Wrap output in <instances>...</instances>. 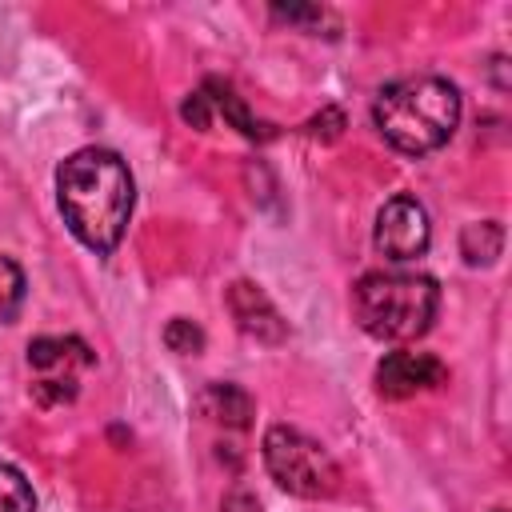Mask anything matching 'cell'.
<instances>
[{
    "instance_id": "10",
    "label": "cell",
    "mask_w": 512,
    "mask_h": 512,
    "mask_svg": "<svg viewBox=\"0 0 512 512\" xmlns=\"http://www.w3.org/2000/svg\"><path fill=\"white\" fill-rule=\"evenodd\" d=\"M204 96H208V108H216L232 128H240V136H248V140H268V132H264V124H256L252 120V112L244 108V100L228 88V84H220V80H208L204 88H200Z\"/></svg>"
},
{
    "instance_id": "8",
    "label": "cell",
    "mask_w": 512,
    "mask_h": 512,
    "mask_svg": "<svg viewBox=\"0 0 512 512\" xmlns=\"http://www.w3.org/2000/svg\"><path fill=\"white\" fill-rule=\"evenodd\" d=\"M228 308H232L240 332L264 340V344H280V340L288 336V328H284L280 312L272 308V300H268L256 284H248V280H236V284L228 288Z\"/></svg>"
},
{
    "instance_id": "9",
    "label": "cell",
    "mask_w": 512,
    "mask_h": 512,
    "mask_svg": "<svg viewBox=\"0 0 512 512\" xmlns=\"http://www.w3.org/2000/svg\"><path fill=\"white\" fill-rule=\"evenodd\" d=\"M196 408L204 420H216L224 428H248V420H252V396L236 384H208L196 396Z\"/></svg>"
},
{
    "instance_id": "1",
    "label": "cell",
    "mask_w": 512,
    "mask_h": 512,
    "mask_svg": "<svg viewBox=\"0 0 512 512\" xmlns=\"http://www.w3.org/2000/svg\"><path fill=\"white\" fill-rule=\"evenodd\" d=\"M56 200L68 232L96 256H108L124 240L136 204L132 172L108 148H80L56 168Z\"/></svg>"
},
{
    "instance_id": "5",
    "label": "cell",
    "mask_w": 512,
    "mask_h": 512,
    "mask_svg": "<svg viewBox=\"0 0 512 512\" xmlns=\"http://www.w3.org/2000/svg\"><path fill=\"white\" fill-rule=\"evenodd\" d=\"M92 348L80 336H40L28 344V372H32V396L52 408L68 404L80 392V372L92 368Z\"/></svg>"
},
{
    "instance_id": "11",
    "label": "cell",
    "mask_w": 512,
    "mask_h": 512,
    "mask_svg": "<svg viewBox=\"0 0 512 512\" xmlns=\"http://www.w3.org/2000/svg\"><path fill=\"white\" fill-rule=\"evenodd\" d=\"M504 248V228L496 220H480V224H468L464 236H460V252L468 264H492Z\"/></svg>"
},
{
    "instance_id": "2",
    "label": "cell",
    "mask_w": 512,
    "mask_h": 512,
    "mask_svg": "<svg viewBox=\"0 0 512 512\" xmlns=\"http://www.w3.org/2000/svg\"><path fill=\"white\" fill-rule=\"evenodd\" d=\"M372 120L392 148L424 156L448 144V136L456 132L460 92L440 76H404L376 92Z\"/></svg>"
},
{
    "instance_id": "6",
    "label": "cell",
    "mask_w": 512,
    "mask_h": 512,
    "mask_svg": "<svg viewBox=\"0 0 512 512\" xmlns=\"http://www.w3.org/2000/svg\"><path fill=\"white\" fill-rule=\"evenodd\" d=\"M428 240H432V224L416 196H392L380 208L372 244L384 260H416L428 252Z\"/></svg>"
},
{
    "instance_id": "4",
    "label": "cell",
    "mask_w": 512,
    "mask_h": 512,
    "mask_svg": "<svg viewBox=\"0 0 512 512\" xmlns=\"http://www.w3.org/2000/svg\"><path fill=\"white\" fill-rule=\"evenodd\" d=\"M260 452H264L268 476L292 496L324 500V496H332L340 488V468L328 456V448H320L312 436H304V432H296L288 424L268 428Z\"/></svg>"
},
{
    "instance_id": "13",
    "label": "cell",
    "mask_w": 512,
    "mask_h": 512,
    "mask_svg": "<svg viewBox=\"0 0 512 512\" xmlns=\"http://www.w3.org/2000/svg\"><path fill=\"white\" fill-rule=\"evenodd\" d=\"M20 304H24V272L16 260L0 256V324L16 320Z\"/></svg>"
},
{
    "instance_id": "14",
    "label": "cell",
    "mask_w": 512,
    "mask_h": 512,
    "mask_svg": "<svg viewBox=\"0 0 512 512\" xmlns=\"http://www.w3.org/2000/svg\"><path fill=\"white\" fill-rule=\"evenodd\" d=\"M164 344H168L172 352H180V356H196V352L204 348V332H200L192 320L176 316V320L164 328Z\"/></svg>"
},
{
    "instance_id": "3",
    "label": "cell",
    "mask_w": 512,
    "mask_h": 512,
    "mask_svg": "<svg viewBox=\"0 0 512 512\" xmlns=\"http://www.w3.org/2000/svg\"><path fill=\"white\" fill-rule=\"evenodd\" d=\"M440 288L424 272H364L352 288V312L376 340H416L432 328Z\"/></svg>"
},
{
    "instance_id": "16",
    "label": "cell",
    "mask_w": 512,
    "mask_h": 512,
    "mask_svg": "<svg viewBox=\"0 0 512 512\" xmlns=\"http://www.w3.org/2000/svg\"><path fill=\"white\" fill-rule=\"evenodd\" d=\"M500 512H504V508H500Z\"/></svg>"
},
{
    "instance_id": "7",
    "label": "cell",
    "mask_w": 512,
    "mask_h": 512,
    "mask_svg": "<svg viewBox=\"0 0 512 512\" xmlns=\"http://www.w3.org/2000/svg\"><path fill=\"white\" fill-rule=\"evenodd\" d=\"M444 380H448V368L428 352H388L380 360V368H376V388L388 400L416 396V392L436 388Z\"/></svg>"
},
{
    "instance_id": "12",
    "label": "cell",
    "mask_w": 512,
    "mask_h": 512,
    "mask_svg": "<svg viewBox=\"0 0 512 512\" xmlns=\"http://www.w3.org/2000/svg\"><path fill=\"white\" fill-rule=\"evenodd\" d=\"M0 512H36V492L12 464H0Z\"/></svg>"
},
{
    "instance_id": "15",
    "label": "cell",
    "mask_w": 512,
    "mask_h": 512,
    "mask_svg": "<svg viewBox=\"0 0 512 512\" xmlns=\"http://www.w3.org/2000/svg\"><path fill=\"white\" fill-rule=\"evenodd\" d=\"M220 512H260V504L248 496V492H232L228 500H224V508Z\"/></svg>"
}]
</instances>
